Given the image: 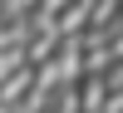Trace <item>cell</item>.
<instances>
[{"label":"cell","instance_id":"3","mask_svg":"<svg viewBox=\"0 0 123 113\" xmlns=\"http://www.w3.org/2000/svg\"><path fill=\"white\" fill-rule=\"evenodd\" d=\"M0 113H10V108H0Z\"/></svg>","mask_w":123,"mask_h":113},{"label":"cell","instance_id":"2","mask_svg":"<svg viewBox=\"0 0 123 113\" xmlns=\"http://www.w3.org/2000/svg\"><path fill=\"white\" fill-rule=\"evenodd\" d=\"M30 84H35V69H20V74H10L5 84H0V108H10V113H15V108H20V98L30 94Z\"/></svg>","mask_w":123,"mask_h":113},{"label":"cell","instance_id":"1","mask_svg":"<svg viewBox=\"0 0 123 113\" xmlns=\"http://www.w3.org/2000/svg\"><path fill=\"white\" fill-rule=\"evenodd\" d=\"M59 39H74L89 30V0H59V20H54Z\"/></svg>","mask_w":123,"mask_h":113}]
</instances>
